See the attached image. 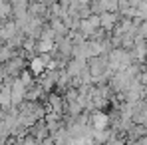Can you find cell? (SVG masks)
<instances>
[{"label": "cell", "instance_id": "6da1fadb", "mask_svg": "<svg viewBox=\"0 0 147 145\" xmlns=\"http://www.w3.org/2000/svg\"><path fill=\"white\" fill-rule=\"evenodd\" d=\"M94 121H96V127H98V129H105V125H107V115L96 113V115H94Z\"/></svg>", "mask_w": 147, "mask_h": 145}]
</instances>
